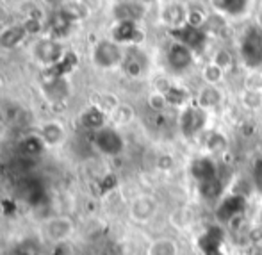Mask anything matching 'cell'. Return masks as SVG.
I'll use <instances>...</instances> for the list:
<instances>
[{"label":"cell","instance_id":"6da1fadb","mask_svg":"<svg viewBox=\"0 0 262 255\" xmlns=\"http://www.w3.org/2000/svg\"><path fill=\"white\" fill-rule=\"evenodd\" d=\"M93 62L100 70H113L116 66L123 65L125 50L120 43L114 39H100L97 45L93 47Z\"/></svg>","mask_w":262,"mask_h":255},{"label":"cell","instance_id":"7a4b0ae2","mask_svg":"<svg viewBox=\"0 0 262 255\" xmlns=\"http://www.w3.org/2000/svg\"><path fill=\"white\" fill-rule=\"evenodd\" d=\"M161 204L154 195L148 193H141L136 195L130 202H128V216L134 223L139 225H146L150 221H154L159 214Z\"/></svg>","mask_w":262,"mask_h":255},{"label":"cell","instance_id":"3957f363","mask_svg":"<svg viewBox=\"0 0 262 255\" xmlns=\"http://www.w3.org/2000/svg\"><path fill=\"white\" fill-rule=\"evenodd\" d=\"M166 62L171 68V72L182 73L191 68L193 65V49L180 41H173L169 49L166 50Z\"/></svg>","mask_w":262,"mask_h":255},{"label":"cell","instance_id":"277c9868","mask_svg":"<svg viewBox=\"0 0 262 255\" xmlns=\"http://www.w3.org/2000/svg\"><path fill=\"white\" fill-rule=\"evenodd\" d=\"M241 57L252 70L262 65V32L250 31L241 41Z\"/></svg>","mask_w":262,"mask_h":255},{"label":"cell","instance_id":"5b68a950","mask_svg":"<svg viewBox=\"0 0 262 255\" xmlns=\"http://www.w3.org/2000/svg\"><path fill=\"white\" fill-rule=\"evenodd\" d=\"M95 146L105 155H118L123 152L125 141L114 127H104L95 132Z\"/></svg>","mask_w":262,"mask_h":255},{"label":"cell","instance_id":"8992f818","mask_svg":"<svg viewBox=\"0 0 262 255\" xmlns=\"http://www.w3.org/2000/svg\"><path fill=\"white\" fill-rule=\"evenodd\" d=\"M32 54L43 65H54V62H57L62 57V47L54 38L39 39L34 45V49H32Z\"/></svg>","mask_w":262,"mask_h":255},{"label":"cell","instance_id":"52a82bcc","mask_svg":"<svg viewBox=\"0 0 262 255\" xmlns=\"http://www.w3.org/2000/svg\"><path fill=\"white\" fill-rule=\"evenodd\" d=\"M73 230L75 227L66 216H54L45 223V234L50 241H66L73 234Z\"/></svg>","mask_w":262,"mask_h":255},{"label":"cell","instance_id":"ba28073f","mask_svg":"<svg viewBox=\"0 0 262 255\" xmlns=\"http://www.w3.org/2000/svg\"><path fill=\"white\" fill-rule=\"evenodd\" d=\"M205 118L207 113L202 107H193V109H186V113L182 114V131L187 136H194L202 131V127L205 125Z\"/></svg>","mask_w":262,"mask_h":255},{"label":"cell","instance_id":"9c48e42d","mask_svg":"<svg viewBox=\"0 0 262 255\" xmlns=\"http://www.w3.org/2000/svg\"><path fill=\"white\" fill-rule=\"evenodd\" d=\"M161 20L166 27H171L177 31V29L186 25L187 7L180 6V4H168V6L161 11Z\"/></svg>","mask_w":262,"mask_h":255},{"label":"cell","instance_id":"30bf717a","mask_svg":"<svg viewBox=\"0 0 262 255\" xmlns=\"http://www.w3.org/2000/svg\"><path fill=\"white\" fill-rule=\"evenodd\" d=\"M146 255H180V245L175 238L169 236H161L150 241L146 246Z\"/></svg>","mask_w":262,"mask_h":255},{"label":"cell","instance_id":"8fae6325","mask_svg":"<svg viewBox=\"0 0 262 255\" xmlns=\"http://www.w3.org/2000/svg\"><path fill=\"white\" fill-rule=\"evenodd\" d=\"M57 14L66 22V24H75V22H80L90 14V11L79 2V0H66L59 6Z\"/></svg>","mask_w":262,"mask_h":255},{"label":"cell","instance_id":"7c38bea8","mask_svg":"<svg viewBox=\"0 0 262 255\" xmlns=\"http://www.w3.org/2000/svg\"><path fill=\"white\" fill-rule=\"evenodd\" d=\"M29 32L25 31L24 25H11V27H6L2 32H0V47L2 49H16L25 38H27Z\"/></svg>","mask_w":262,"mask_h":255},{"label":"cell","instance_id":"4fadbf2b","mask_svg":"<svg viewBox=\"0 0 262 255\" xmlns=\"http://www.w3.org/2000/svg\"><path fill=\"white\" fill-rule=\"evenodd\" d=\"M38 134L47 146H55L64 139V129H62V125L59 121H45L39 127Z\"/></svg>","mask_w":262,"mask_h":255},{"label":"cell","instance_id":"5bb4252c","mask_svg":"<svg viewBox=\"0 0 262 255\" xmlns=\"http://www.w3.org/2000/svg\"><path fill=\"white\" fill-rule=\"evenodd\" d=\"M105 121H107V114L102 109H98L97 105L90 107V109H86L82 114H80V123H82L86 129H90V131H93V132H97V131H100V129L107 127Z\"/></svg>","mask_w":262,"mask_h":255},{"label":"cell","instance_id":"9a60e30c","mask_svg":"<svg viewBox=\"0 0 262 255\" xmlns=\"http://www.w3.org/2000/svg\"><path fill=\"white\" fill-rule=\"evenodd\" d=\"M221 102V91L217 86H204L198 93V107L202 109H214Z\"/></svg>","mask_w":262,"mask_h":255},{"label":"cell","instance_id":"2e32d148","mask_svg":"<svg viewBox=\"0 0 262 255\" xmlns=\"http://www.w3.org/2000/svg\"><path fill=\"white\" fill-rule=\"evenodd\" d=\"M45 95L50 102L57 103V102L66 100V97L70 95V90L62 79H54L45 86Z\"/></svg>","mask_w":262,"mask_h":255},{"label":"cell","instance_id":"e0dca14e","mask_svg":"<svg viewBox=\"0 0 262 255\" xmlns=\"http://www.w3.org/2000/svg\"><path fill=\"white\" fill-rule=\"evenodd\" d=\"M225 75H227V73L217 65H214L212 61H210L209 65H205L204 70H202V80H204L205 86H217V84L223 82Z\"/></svg>","mask_w":262,"mask_h":255},{"label":"cell","instance_id":"ac0fdd59","mask_svg":"<svg viewBox=\"0 0 262 255\" xmlns=\"http://www.w3.org/2000/svg\"><path fill=\"white\" fill-rule=\"evenodd\" d=\"M45 146H47V145L43 143V139L39 138V134H31V136H27V138H24V141L20 143L21 154H24V155H29V157H34V155L41 154Z\"/></svg>","mask_w":262,"mask_h":255},{"label":"cell","instance_id":"d6986e66","mask_svg":"<svg viewBox=\"0 0 262 255\" xmlns=\"http://www.w3.org/2000/svg\"><path fill=\"white\" fill-rule=\"evenodd\" d=\"M109 118L113 120L114 125H127L134 120V109L127 103H120L113 113L109 114Z\"/></svg>","mask_w":262,"mask_h":255},{"label":"cell","instance_id":"ffe728a7","mask_svg":"<svg viewBox=\"0 0 262 255\" xmlns=\"http://www.w3.org/2000/svg\"><path fill=\"white\" fill-rule=\"evenodd\" d=\"M121 68L125 70V73H127L128 77H139L143 73V70H145V65L139 61L138 55L125 54V59H123V65H121Z\"/></svg>","mask_w":262,"mask_h":255},{"label":"cell","instance_id":"44dd1931","mask_svg":"<svg viewBox=\"0 0 262 255\" xmlns=\"http://www.w3.org/2000/svg\"><path fill=\"white\" fill-rule=\"evenodd\" d=\"M241 102L246 109L250 111H259L262 107V91L245 90L241 95Z\"/></svg>","mask_w":262,"mask_h":255},{"label":"cell","instance_id":"7402d4cb","mask_svg":"<svg viewBox=\"0 0 262 255\" xmlns=\"http://www.w3.org/2000/svg\"><path fill=\"white\" fill-rule=\"evenodd\" d=\"M168 105H169V102L164 93H159V91L154 90L152 93L148 95V107L154 113H157V114L164 113V111L168 109Z\"/></svg>","mask_w":262,"mask_h":255},{"label":"cell","instance_id":"603a6c76","mask_svg":"<svg viewBox=\"0 0 262 255\" xmlns=\"http://www.w3.org/2000/svg\"><path fill=\"white\" fill-rule=\"evenodd\" d=\"M212 62H214V65H217L221 70H223L225 73H227L228 70H230L232 66H234V55H232L230 50L220 49V50H216V54H214Z\"/></svg>","mask_w":262,"mask_h":255},{"label":"cell","instance_id":"cb8c5ba5","mask_svg":"<svg viewBox=\"0 0 262 255\" xmlns=\"http://www.w3.org/2000/svg\"><path fill=\"white\" fill-rule=\"evenodd\" d=\"M79 2L82 4V6L90 11V13L98 11V9H100V6H102V0H79Z\"/></svg>","mask_w":262,"mask_h":255},{"label":"cell","instance_id":"d4e9b609","mask_svg":"<svg viewBox=\"0 0 262 255\" xmlns=\"http://www.w3.org/2000/svg\"><path fill=\"white\" fill-rule=\"evenodd\" d=\"M62 2H66V0H61V4H62Z\"/></svg>","mask_w":262,"mask_h":255}]
</instances>
